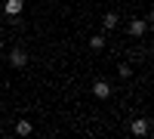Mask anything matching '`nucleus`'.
Listing matches in <instances>:
<instances>
[{
	"mask_svg": "<svg viewBox=\"0 0 154 139\" xmlns=\"http://www.w3.org/2000/svg\"><path fill=\"white\" fill-rule=\"evenodd\" d=\"M22 9H25V0H6V3H3V12H6V16L12 19V22H22L19 16H22Z\"/></svg>",
	"mask_w": 154,
	"mask_h": 139,
	"instance_id": "obj_1",
	"label": "nucleus"
},
{
	"mask_svg": "<svg viewBox=\"0 0 154 139\" xmlns=\"http://www.w3.org/2000/svg\"><path fill=\"white\" fill-rule=\"evenodd\" d=\"M9 65L19 68V71L28 68V53H25V49H19V46H12V49H9Z\"/></svg>",
	"mask_w": 154,
	"mask_h": 139,
	"instance_id": "obj_2",
	"label": "nucleus"
},
{
	"mask_svg": "<svg viewBox=\"0 0 154 139\" xmlns=\"http://www.w3.org/2000/svg\"><path fill=\"white\" fill-rule=\"evenodd\" d=\"M126 31H130V37H142V34L148 31V19H130Z\"/></svg>",
	"mask_w": 154,
	"mask_h": 139,
	"instance_id": "obj_3",
	"label": "nucleus"
},
{
	"mask_svg": "<svg viewBox=\"0 0 154 139\" xmlns=\"http://www.w3.org/2000/svg\"><path fill=\"white\" fill-rule=\"evenodd\" d=\"M148 130H151V124H148V118H136V121L130 124V133H133V136H145Z\"/></svg>",
	"mask_w": 154,
	"mask_h": 139,
	"instance_id": "obj_4",
	"label": "nucleus"
},
{
	"mask_svg": "<svg viewBox=\"0 0 154 139\" xmlns=\"http://www.w3.org/2000/svg\"><path fill=\"white\" fill-rule=\"evenodd\" d=\"M93 96L96 99H108L111 96V84L108 81H93Z\"/></svg>",
	"mask_w": 154,
	"mask_h": 139,
	"instance_id": "obj_5",
	"label": "nucleus"
},
{
	"mask_svg": "<svg viewBox=\"0 0 154 139\" xmlns=\"http://www.w3.org/2000/svg\"><path fill=\"white\" fill-rule=\"evenodd\" d=\"M31 133H34V124L28 118H19L16 121V136H31Z\"/></svg>",
	"mask_w": 154,
	"mask_h": 139,
	"instance_id": "obj_6",
	"label": "nucleus"
},
{
	"mask_svg": "<svg viewBox=\"0 0 154 139\" xmlns=\"http://www.w3.org/2000/svg\"><path fill=\"white\" fill-rule=\"evenodd\" d=\"M117 12H105V16H102V28H105V31H114V28H117Z\"/></svg>",
	"mask_w": 154,
	"mask_h": 139,
	"instance_id": "obj_7",
	"label": "nucleus"
},
{
	"mask_svg": "<svg viewBox=\"0 0 154 139\" xmlns=\"http://www.w3.org/2000/svg\"><path fill=\"white\" fill-rule=\"evenodd\" d=\"M89 46H93V49H102V46H105V37H102V34H93V37H89Z\"/></svg>",
	"mask_w": 154,
	"mask_h": 139,
	"instance_id": "obj_8",
	"label": "nucleus"
},
{
	"mask_svg": "<svg viewBox=\"0 0 154 139\" xmlns=\"http://www.w3.org/2000/svg\"><path fill=\"white\" fill-rule=\"evenodd\" d=\"M117 71H120V77H123V81H126V77H133V68H130V65H120Z\"/></svg>",
	"mask_w": 154,
	"mask_h": 139,
	"instance_id": "obj_9",
	"label": "nucleus"
},
{
	"mask_svg": "<svg viewBox=\"0 0 154 139\" xmlns=\"http://www.w3.org/2000/svg\"><path fill=\"white\" fill-rule=\"evenodd\" d=\"M0 53H3V40H0Z\"/></svg>",
	"mask_w": 154,
	"mask_h": 139,
	"instance_id": "obj_10",
	"label": "nucleus"
},
{
	"mask_svg": "<svg viewBox=\"0 0 154 139\" xmlns=\"http://www.w3.org/2000/svg\"><path fill=\"white\" fill-rule=\"evenodd\" d=\"M151 49H154V40H151Z\"/></svg>",
	"mask_w": 154,
	"mask_h": 139,
	"instance_id": "obj_11",
	"label": "nucleus"
},
{
	"mask_svg": "<svg viewBox=\"0 0 154 139\" xmlns=\"http://www.w3.org/2000/svg\"><path fill=\"white\" fill-rule=\"evenodd\" d=\"M139 3H145V0H139Z\"/></svg>",
	"mask_w": 154,
	"mask_h": 139,
	"instance_id": "obj_12",
	"label": "nucleus"
}]
</instances>
